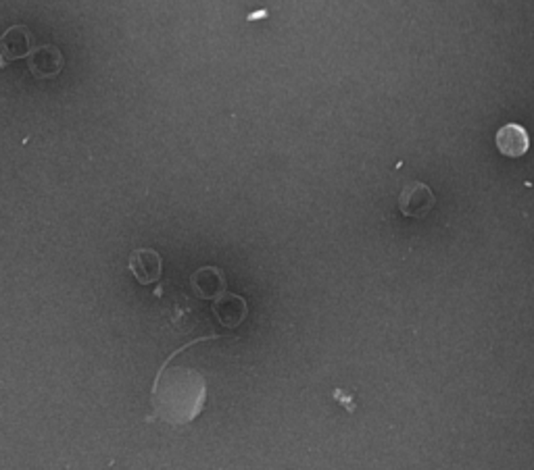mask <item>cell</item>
I'll return each mask as SVG.
<instances>
[{"instance_id": "6da1fadb", "label": "cell", "mask_w": 534, "mask_h": 470, "mask_svg": "<svg viewBox=\"0 0 534 470\" xmlns=\"http://www.w3.org/2000/svg\"><path fill=\"white\" fill-rule=\"evenodd\" d=\"M150 402L155 408L153 420L161 418L174 426L188 425L205 410L207 383L198 370L186 366L167 369V362H163L150 389Z\"/></svg>"}, {"instance_id": "7a4b0ae2", "label": "cell", "mask_w": 534, "mask_h": 470, "mask_svg": "<svg viewBox=\"0 0 534 470\" xmlns=\"http://www.w3.org/2000/svg\"><path fill=\"white\" fill-rule=\"evenodd\" d=\"M436 198L426 183L411 181L400 190L399 196V211L403 217L409 219H424L434 209Z\"/></svg>"}, {"instance_id": "3957f363", "label": "cell", "mask_w": 534, "mask_h": 470, "mask_svg": "<svg viewBox=\"0 0 534 470\" xmlns=\"http://www.w3.org/2000/svg\"><path fill=\"white\" fill-rule=\"evenodd\" d=\"M130 271L141 285L157 283L161 279L163 260L153 248H138L130 254Z\"/></svg>"}, {"instance_id": "277c9868", "label": "cell", "mask_w": 534, "mask_h": 470, "mask_svg": "<svg viewBox=\"0 0 534 470\" xmlns=\"http://www.w3.org/2000/svg\"><path fill=\"white\" fill-rule=\"evenodd\" d=\"M214 315H215V319L220 321L226 329H236L245 323L247 315H248V304L242 296L228 294V291H223L222 296L215 298Z\"/></svg>"}, {"instance_id": "5b68a950", "label": "cell", "mask_w": 534, "mask_h": 470, "mask_svg": "<svg viewBox=\"0 0 534 470\" xmlns=\"http://www.w3.org/2000/svg\"><path fill=\"white\" fill-rule=\"evenodd\" d=\"M190 285L200 300H215L226 291V275L217 267H203L192 273Z\"/></svg>"}, {"instance_id": "8992f818", "label": "cell", "mask_w": 534, "mask_h": 470, "mask_svg": "<svg viewBox=\"0 0 534 470\" xmlns=\"http://www.w3.org/2000/svg\"><path fill=\"white\" fill-rule=\"evenodd\" d=\"M495 144H497V150H499L503 156L520 158L526 155L528 146H530V139H528V133L524 127L518 123H507L497 131Z\"/></svg>"}, {"instance_id": "52a82bcc", "label": "cell", "mask_w": 534, "mask_h": 470, "mask_svg": "<svg viewBox=\"0 0 534 470\" xmlns=\"http://www.w3.org/2000/svg\"><path fill=\"white\" fill-rule=\"evenodd\" d=\"M29 69L36 77H54L63 69V54L59 52V48L54 46H42L29 57Z\"/></svg>"}, {"instance_id": "ba28073f", "label": "cell", "mask_w": 534, "mask_h": 470, "mask_svg": "<svg viewBox=\"0 0 534 470\" xmlns=\"http://www.w3.org/2000/svg\"><path fill=\"white\" fill-rule=\"evenodd\" d=\"M29 44H32V34L28 28L17 26L11 28L7 34L0 38V51H3V60H13L29 54Z\"/></svg>"}]
</instances>
